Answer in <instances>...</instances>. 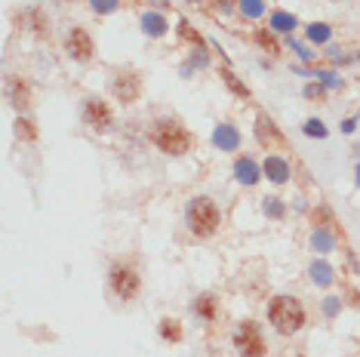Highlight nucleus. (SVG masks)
<instances>
[{
    "mask_svg": "<svg viewBox=\"0 0 360 357\" xmlns=\"http://www.w3.org/2000/svg\"><path fill=\"white\" fill-rule=\"evenodd\" d=\"M6 90H10V102H13V108L25 111L28 105H31V90H28V83L22 81V77H10Z\"/></svg>",
    "mask_w": 360,
    "mask_h": 357,
    "instance_id": "10",
    "label": "nucleus"
},
{
    "mask_svg": "<svg viewBox=\"0 0 360 357\" xmlns=\"http://www.w3.org/2000/svg\"><path fill=\"white\" fill-rule=\"evenodd\" d=\"M231 345H234V351L240 357H265V351H268L262 326H259L256 320H243V324H237V330L231 335Z\"/></svg>",
    "mask_w": 360,
    "mask_h": 357,
    "instance_id": "5",
    "label": "nucleus"
},
{
    "mask_svg": "<svg viewBox=\"0 0 360 357\" xmlns=\"http://www.w3.org/2000/svg\"><path fill=\"white\" fill-rule=\"evenodd\" d=\"M308 314H305V305L299 302L296 296H275L268 302V324L275 326L280 335H293L305 326Z\"/></svg>",
    "mask_w": 360,
    "mask_h": 357,
    "instance_id": "3",
    "label": "nucleus"
},
{
    "mask_svg": "<svg viewBox=\"0 0 360 357\" xmlns=\"http://www.w3.org/2000/svg\"><path fill=\"white\" fill-rule=\"evenodd\" d=\"M182 324H179L176 317H163L161 320V339L163 342H172V345H176V342H182Z\"/></svg>",
    "mask_w": 360,
    "mask_h": 357,
    "instance_id": "16",
    "label": "nucleus"
},
{
    "mask_svg": "<svg viewBox=\"0 0 360 357\" xmlns=\"http://www.w3.org/2000/svg\"><path fill=\"white\" fill-rule=\"evenodd\" d=\"M256 135H259V142H262V145H268V142H280V133L275 130V124H271L265 114L256 120Z\"/></svg>",
    "mask_w": 360,
    "mask_h": 357,
    "instance_id": "17",
    "label": "nucleus"
},
{
    "mask_svg": "<svg viewBox=\"0 0 360 357\" xmlns=\"http://www.w3.org/2000/svg\"><path fill=\"white\" fill-rule=\"evenodd\" d=\"M268 28L271 31H293V28H296V16H290V13H275Z\"/></svg>",
    "mask_w": 360,
    "mask_h": 357,
    "instance_id": "18",
    "label": "nucleus"
},
{
    "mask_svg": "<svg viewBox=\"0 0 360 357\" xmlns=\"http://www.w3.org/2000/svg\"><path fill=\"white\" fill-rule=\"evenodd\" d=\"M16 135H19V139H25V142H34V139H38V126H34L31 120L19 117L16 120Z\"/></svg>",
    "mask_w": 360,
    "mask_h": 357,
    "instance_id": "20",
    "label": "nucleus"
},
{
    "mask_svg": "<svg viewBox=\"0 0 360 357\" xmlns=\"http://www.w3.org/2000/svg\"><path fill=\"white\" fill-rule=\"evenodd\" d=\"M237 142H240V135H237V130H234L231 124L215 126V133H213V145L215 148H222V151H234Z\"/></svg>",
    "mask_w": 360,
    "mask_h": 357,
    "instance_id": "13",
    "label": "nucleus"
},
{
    "mask_svg": "<svg viewBox=\"0 0 360 357\" xmlns=\"http://www.w3.org/2000/svg\"><path fill=\"white\" fill-rule=\"evenodd\" d=\"M305 135H311V139H323V135H327V126H323L320 120H305Z\"/></svg>",
    "mask_w": 360,
    "mask_h": 357,
    "instance_id": "24",
    "label": "nucleus"
},
{
    "mask_svg": "<svg viewBox=\"0 0 360 357\" xmlns=\"http://www.w3.org/2000/svg\"><path fill=\"white\" fill-rule=\"evenodd\" d=\"M142 31H145L148 38H163V34L170 31V25L161 13H145V16H142Z\"/></svg>",
    "mask_w": 360,
    "mask_h": 357,
    "instance_id": "14",
    "label": "nucleus"
},
{
    "mask_svg": "<svg viewBox=\"0 0 360 357\" xmlns=\"http://www.w3.org/2000/svg\"><path fill=\"white\" fill-rule=\"evenodd\" d=\"M185 228L194 234V238H213L222 228V210L215 206L213 197H191L185 204Z\"/></svg>",
    "mask_w": 360,
    "mask_h": 357,
    "instance_id": "2",
    "label": "nucleus"
},
{
    "mask_svg": "<svg viewBox=\"0 0 360 357\" xmlns=\"http://www.w3.org/2000/svg\"><path fill=\"white\" fill-rule=\"evenodd\" d=\"M222 77H225L228 90H231V92H234V96H237V99H249V90H247V87H243V83H240V81H237V77L231 74V71H222Z\"/></svg>",
    "mask_w": 360,
    "mask_h": 357,
    "instance_id": "21",
    "label": "nucleus"
},
{
    "mask_svg": "<svg viewBox=\"0 0 360 357\" xmlns=\"http://www.w3.org/2000/svg\"><path fill=\"white\" fill-rule=\"evenodd\" d=\"M265 213H271L275 219H280L284 216V206H280L277 197H265Z\"/></svg>",
    "mask_w": 360,
    "mask_h": 357,
    "instance_id": "25",
    "label": "nucleus"
},
{
    "mask_svg": "<svg viewBox=\"0 0 360 357\" xmlns=\"http://www.w3.org/2000/svg\"><path fill=\"white\" fill-rule=\"evenodd\" d=\"M308 40H314V44H327V40H329V25L327 22L308 25Z\"/></svg>",
    "mask_w": 360,
    "mask_h": 357,
    "instance_id": "19",
    "label": "nucleus"
},
{
    "mask_svg": "<svg viewBox=\"0 0 360 357\" xmlns=\"http://www.w3.org/2000/svg\"><path fill=\"white\" fill-rule=\"evenodd\" d=\"M65 53L71 56V59L77 62V65H86V62L96 56V44H92V34L86 31V28L74 25L68 28V34H65Z\"/></svg>",
    "mask_w": 360,
    "mask_h": 357,
    "instance_id": "7",
    "label": "nucleus"
},
{
    "mask_svg": "<svg viewBox=\"0 0 360 357\" xmlns=\"http://www.w3.org/2000/svg\"><path fill=\"white\" fill-rule=\"evenodd\" d=\"M311 281L314 283H329V268L327 265H314L311 268Z\"/></svg>",
    "mask_w": 360,
    "mask_h": 357,
    "instance_id": "26",
    "label": "nucleus"
},
{
    "mask_svg": "<svg viewBox=\"0 0 360 357\" xmlns=\"http://www.w3.org/2000/svg\"><path fill=\"white\" fill-rule=\"evenodd\" d=\"M240 13L249 16V19H259L265 13V3L262 0H240Z\"/></svg>",
    "mask_w": 360,
    "mask_h": 357,
    "instance_id": "22",
    "label": "nucleus"
},
{
    "mask_svg": "<svg viewBox=\"0 0 360 357\" xmlns=\"http://www.w3.org/2000/svg\"><path fill=\"white\" fill-rule=\"evenodd\" d=\"M191 311L197 314L200 320H206V324H210V320L219 317V302H215L213 292H204V296H197V299L191 302Z\"/></svg>",
    "mask_w": 360,
    "mask_h": 357,
    "instance_id": "11",
    "label": "nucleus"
},
{
    "mask_svg": "<svg viewBox=\"0 0 360 357\" xmlns=\"http://www.w3.org/2000/svg\"><path fill=\"white\" fill-rule=\"evenodd\" d=\"M111 92L120 99V102H136L139 92H142V74L133 71V68L120 71V74L111 81Z\"/></svg>",
    "mask_w": 360,
    "mask_h": 357,
    "instance_id": "8",
    "label": "nucleus"
},
{
    "mask_svg": "<svg viewBox=\"0 0 360 357\" xmlns=\"http://www.w3.org/2000/svg\"><path fill=\"white\" fill-rule=\"evenodd\" d=\"M81 120L90 126L92 133H108L114 126V111L105 99L99 96H86L81 102Z\"/></svg>",
    "mask_w": 360,
    "mask_h": 357,
    "instance_id": "6",
    "label": "nucleus"
},
{
    "mask_svg": "<svg viewBox=\"0 0 360 357\" xmlns=\"http://www.w3.org/2000/svg\"><path fill=\"white\" fill-rule=\"evenodd\" d=\"M262 173L268 176L275 185H284L286 178H290V163H286L284 157H277V154H268L265 157V163H262Z\"/></svg>",
    "mask_w": 360,
    "mask_h": 357,
    "instance_id": "9",
    "label": "nucleus"
},
{
    "mask_svg": "<svg viewBox=\"0 0 360 357\" xmlns=\"http://www.w3.org/2000/svg\"><path fill=\"white\" fill-rule=\"evenodd\" d=\"M151 142H154L157 151L167 154V157H182V154H188L194 145L191 133L185 130L176 117H157L154 124H151Z\"/></svg>",
    "mask_w": 360,
    "mask_h": 357,
    "instance_id": "1",
    "label": "nucleus"
},
{
    "mask_svg": "<svg viewBox=\"0 0 360 357\" xmlns=\"http://www.w3.org/2000/svg\"><path fill=\"white\" fill-rule=\"evenodd\" d=\"M234 176L240 185H256L259 182V167L253 157H237L234 160Z\"/></svg>",
    "mask_w": 360,
    "mask_h": 357,
    "instance_id": "12",
    "label": "nucleus"
},
{
    "mask_svg": "<svg viewBox=\"0 0 360 357\" xmlns=\"http://www.w3.org/2000/svg\"><path fill=\"white\" fill-rule=\"evenodd\" d=\"M179 31H182V38H185V40H194V44H200V34L194 31V28H191L188 22H185V19L179 22Z\"/></svg>",
    "mask_w": 360,
    "mask_h": 357,
    "instance_id": "27",
    "label": "nucleus"
},
{
    "mask_svg": "<svg viewBox=\"0 0 360 357\" xmlns=\"http://www.w3.org/2000/svg\"><path fill=\"white\" fill-rule=\"evenodd\" d=\"M357 176H360V169H357ZM357 185H360V178H357Z\"/></svg>",
    "mask_w": 360,
    "mask_h": 357,
    "instance_id": "28",
    "label": "nucleus"
},
{
    "mask_svg": "<svg viewBox=\"0 0 360 357\" xmlns=\"http://www.w3.org/2000/svg\"><path fill=\"white\" fill-rule=\"evenodd\" d=\"M253 38H256L259 49H265L268 56H280V44H277V38H275V31H271V28H259Z\"/></svg>",
    "mask_w": 360,
    "mask_h": 357,
    "instance_id": "15",
    "label": "nucleus"
},
{
    "mask_svg": "<svg viewBox=\"0 0 360 357\" xmlns=\"http://www.w3.org/2000/svg\"><path fill=\"white\" fill-rule=\"evenodd\" d=\"M108 287H111V292L120 302H133L142 292V277H139V271L133 265H126V262H114L111 271H108Z\"/></svg>",
    "mask_w": 360,
    "mask_h": 357,
    "instance_id": "4",
    "label": "nucleus"
},
{
    "mask_svg": "<svg viewBox=\"0 0 360 357\" xmlns=\"http://www.w3.org/2000/svg\"><path fill=\"white\" fill-rule=\"evenodd\" d=\"M120 6V0H90V10L99 13V16H108V13H114Z\"/></svg>",
    "mask_w": 360,
    "mask_h": 357,
    "instance_id": "23",
    "label": "nucleus"
}]
</instances>
